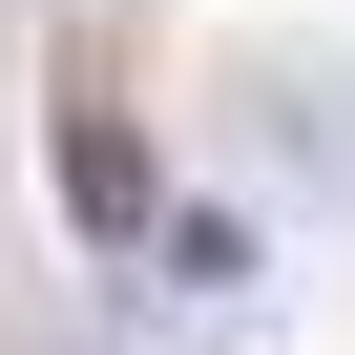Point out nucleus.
I'll use <instances>...</instances> for the list:
<instances>
[{"label": "nucleus", "mask_w": 355, "mask_h": 355, "mask_svg": "<svg viewBox=\"0 0 355 355\" xmlns=\"http://www.w3.org/2000/svg\"><path fill=\"white\" fill-rule=\"evenodd\" d=\"M63 230H84V251H146V230H167V167H146L125 105H63Z\"/></svg>", "instance_id": "1"}]
</instances>
